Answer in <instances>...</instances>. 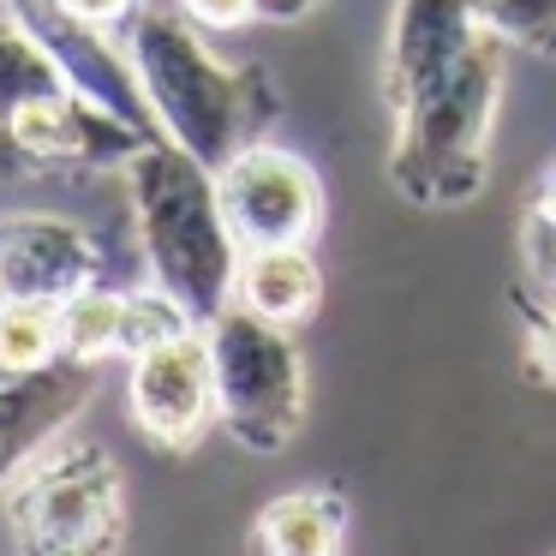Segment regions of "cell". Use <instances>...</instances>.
Listing matches in <instances>:
<instances>
[{
    "mask_svg": "<svg viewBox=\"0 0 556 556\" xmlns=\"http://www.w3.org/2000/svg\"><path fill=\"white\" fill-rule=\"evenodd\" d=\"M174 0H144L121 30V49L138 73L150 126L192 150L204 168H222L245 144L269 138L281 121V85L257 61H222Z\"/></svg>",
    "mask_w": 556,
    "mask_h": 556,
    "instance_id": "obj_1",
    "label": "cell"
},
{
    "mask_svg": "<svg viewBox=\"0 0 556 556\" xmlns=\"http://www.w3.org/2000/svg\"><path fill=\"white\" fill-rule=\"evenodd\" d=\"M126 210H132V240L144 257L150 281L192 305L198 324L228 312L240 293V257L245 245L233 240L228 210L216 192V168L180 150L174 138H150L132 162L121 168Z\"/></svg>",
    "mask_w": 556,
    "mask_h": 556,
    "instance_id": "obj_2",
    "label": "cell"
},
{
    "mask_svg": "<svg viewBox=\"0 0 556 556\" xmlns=\"http://www.w3.org/2000/svg\"><path fill=\"white\" fill-rule=\"evenodd\" d=\"M508 42L484 30L455 66L413 90L389 121H395V144H389V186L407 198L413 210H460L484 192L491 180V138H496V109H503L508 85Z\"/></svg>",
    "mask_w": 556,
    "mask_h": 556,
    "instance_id": "obj_3",
    "label": "cell"
},
{
    "mask_svg": "<svg viewBox=\"0 0 556 556\" xmlns=\"http://www.w3.org/2000/svg\"><path fill=\"white\" fill-rule=\"evenodd\" d=\"M0 515L13 551L25 556H114L132 532L121 460L78 431H61L18 472L0 496Z\"/></svg>",
    "mask_w": 556,
    "mask_h": 556,
    "instance_id": "obj_4",
    "label": "cell"
},
{
    "mask_svg": "<svg viewBox=\"0 0 556 556\" xmlns=\"http://www.w3.org/2000/svg\"><path fill=\"white\" fill-rule=\"evenodd\" d=\"M216 359V419L245 455H281L305 431V353L293 329L233 300L204 324Z\"/></svg>",
    "mask_w": 556,
    "mask_h": 556,
    "instance_id": "obj_5",
    "label": "cell"
},
{
    "mask_svg": "<svg viewBox=\"0 0 556 556\" xmlns=\"http://www.w3.org/2000/svg\"><path fill=\"white\" fill-rule=\"evenodd\" d=\"M216 192L228 210V228L245 252L257 245H312L324 228V174L300 156V150L257 138L240 156H228L216 168Z\"/></svg>",
    "mask_w": 556,
    "mask_h": 556,
    "instance_id": "obj_6",
    "label": "cell"
},
{
    "mask_svg": "<svg viewBox=\"0 0 556 556\" xmlns=\"http://www.w3.org/2000/svg\"><path fill=\"white\" fill-rule=\"evenodd\" d=\"M132 377H126V413H132L138 437L162 455H192L210 431H216V359H210V336L186 329V336L162 341V348L138 353Z\"/></svg>",
    "mask_w": 556,
    "mask_h": 556,
    "instance_id": "obj_7",
    "label": "cell"
},
{
    "mask_svg": "<svg viewBox=\"0 0 556 556\" xmlns=\"http://www.w3.org/2000/svg\"><path fill=\"white\" fill-rule=\"evenodd\" d=\"M18 156L30 162V174L42 168H90V174H121L138 150L150 144V126L126 121L121 109L85 97L78 85L49 90V97L25 102V109L7 121Z\"/></svg>",
    "mask_w": 556,
    "mask_h": 556,
    "instance_id": "obj_8",
    "label": "cell"
},
{
    "mask_svg": "<svg viewBox=\"0 0 556 556\" xmlns=\"http://www.w3.org/2000/svg\"><path fill=\"white\" fill-rule=\"evenodd\" d=\"M97 401V365L54 359L42 371L0 377V496L13 491V479L54 443L73 431V419Z\"/></svg>",
    "mask_w": 556,
    "mask_h": 556,
    "instance_id": "obj_9",
    "label": "cell"
},
{
    "mask_svg": "<svg viewBox=\"0 0 556 556\" xmlns=\"http://www.w3.org/2000/svg\"><path fill=\"white\" fill-rule=\"evenodd\" d=\"M0 276L30 300H73L90 281H109V264L73 216L18 210V216H0Z\"/></svg>",
    "mask_w": 556,
    "mask_h": 556,
    "instance_id": "obj_10",
    "label": "cell"
},
{
    "mask_svg": "<svg viewBox=\"0 0 556 556\" xmlns=\"http://www.w3.org/2000/svg\"><path fill=\"white\" fill-rule=\"evenodd\" d=\"M484 37L472 0H395L383 42V109L395 114L413 90H425L443 66H455Z\"/></svg>",
    "mask_w": 556,
    "mask_h": 556,
    "instance_id": "obj_11",
    "label": "cell"
},
{
    "mask_svg": "<svg viewBox=\"0 0 556 556\" xmlns=\"http://www.w3.org/2000/svg\"><path fill=\"white\" fill-rule=\"evenodd\" d=\"M348 539H353V503L329 479L269 496L252 515V532H245V544L264 556H341Z\"/></svg>",
    "mask_w": 556,
    "mask_h": 556,
    "instance_id": "obj_12",
    "label": "cell"
},
{
    "mask_svg": "<svg viewBox=\"0 0 556 556\" xmlns=\"http://www.w3.org/2000/svg\"><path fill=\"white\" fill-rule=\"evenodd\" d=\"M233 300L281 329H305L324 305V269H317L312 245H257V252H245Z\"/></svg>",
    "mask_w": 556,
    "mask_h": 556,
    "instance_id": "obj_13",
    "label": "cell"
},
{
    "mask_svg": "<svg viewBox=\"0 0 556 556\" xmlns=\"http://www.w3.org/2000/svg\"><path fill=\"white\" fill-rule=\"evenodd\" d=\"M66 66L54 61V49L25 25V18L0 13V126L13 121L25 102L49 97V90H66Z\"/></svg>",
    "mask_w": 556,
    "mask_h": 556,
    "instance_id": "obj_14",
    "label": "cell"
},
{
    "mask_svg": "<svg viewBox=\"0 0 556 556\" xmlns=\"http://www.w3.org/2000/svg\"><path fill=\"white\" fill-rule=\"evenodd\" d=\"M66 359V336H61V300H30L13 293L0 305V371L25 377L42 365Z\"/></svg>",
    "mask_w": 556,
    "mask_h": 556,
    "instance_id": "obj_15",
    "label": "cell"
},
{
    "mask_svg": "<svg viewBox=\"0 0 556 556\" xmlns=\"http://www.w3.org/2000/svg\"><path fill=\"white\" fill-rule=\"evenodd\" d=\"M121 312H126V288H109V281H90L73 300H61L66 359H78V365L121 359Z\"/></svg>",
    "mask_w": 556,
    "mask_h": 556,
    "instance_id": "obj_16",
    "label": "cell"
},
{
    "mask_svg": "<svg viewBox=\"0 0 556 556\" xmlns=\"http://www.w3.org/2000/svg\"><path fill=\"white\" fill-rule=\"evenodd\" d=\"M186 329H204L192 317V305L174 300L162 281H144V288H126V312H121V359H138V353L162 348V341L186 336Z\"/></svg>",
    "mask_w": 556,
    "mask_h": 556,
    "instance_id": "obj_17",
    "label": "cell"
},
{
    "mask_svg": "<svg viewBox=\"0 0 556 556\" xmlns=\"http://www.w3.org/2000/svg\"><path fill=\"white\" fill-rule=\"evenodd\" d=\"M520 281L527 288H556V162H544V174L532 180L527 204H520Z\"/></svg>",
    "mask_w": 556,
    "mask_h": 556,
    "instance_id": "obj_18",
    "label": "cell"
},
{
    "mask_svg": "<svg viewBox=\"0 0 556 556\" xmlns=\"http://www.w3.org/2000/svg\"><path fill=\"white\" fill-rule=\"evenodd\" d=\"M479 25L515 54H539L556 61V0H472Z\"/></svg>",
    "mask_w": 556,
    "mask_h": 556,
    "instance_id": "obj_19",
    "label": "cell"
},
{
    "mask_svg": "<svg viewBox=\"0 0 556 556\" xmlns=\"http://www.w3.org/2000/svg\"><path fill=\"white\" fill-rule=\"evenodd\" d=\"M508 305L520 317V371L527 383L556 389V293L544 288H508Z\"/></svg>",
    "mask_w": 556,
    "mask_h": 556,
    "instance_id": "obj_20",
    "label": "cell"
},
{
    "mask_svg": "<svg viewBox=\"0 0 556 556\" xmlns=\"http://www.w3.org/2000/svg\"><path fill=\"white\" fill-rule=\"evenodd\" d=\"M174 7L210 37H233L245 25H264V0H174Z\"/></svg>",
    "mask_w": 556,
    "mask_h": 556,
    "instance_id": "obj_21",
    "label": "cell"
},
{
    "mask_svg": "<svg viewBox=\"0 0 556 556\" xmlns=\"http://www.w3.org/2000/svg\"><path fill=\"white\" fill-rule=\"evenodd\" d=\"M138 7H144V0H61V13L85 18V25H97V30H114V37L138 18Z\"/></svg>",
    "mask_w": 556,
    "mask_h": 556,
    "instance_id": "obj_22",
    "label": "cell"
},
{
    "mask_svg": "<svg viewBox=\"0 0 556 556\" xmlns=\"http://www.w3.org/2000/svg\"><path fill=\"white\" fill-rule=\"evenodd\" d=\"M317 7H324V0H264V25H300Z\"/></svg>",
    "mask_w": 556,
    "mask_h": 556,
    "instance_id": "obj_23",
    "label": "cell"
},
{
    "mask_svg": "<svg viewBox=\"0 0 556 556\" xmlns=\"http://www.w3.org/2000/svg\"><path fill=\"white\" fill-rule=\"evenodd\" d=\"M0 13H13V18H25V25L37 30V25H49V18L61 13V0H0Z\"/></svg>",
    "mask_w": 556,
    "mask_h": 556,
    "instance_id": "obj_24",
    "label": "cell"
},
{
    "mask_svg": "<svg viewBox=\"0 0 556 556\" xmlns=\"http://www.w3.org/2000/svg\"><path fill=\"white\" fill-rule=\"evenodd\" d=\"M13 180H30V162L18 156L13 132H7V126H0V186H13Z\"/></svg>",
    "mask_w": 556,
    "mask_h": 556,
    "instance_id": "obj_25",
    "label": "cell"
},
{
    "mask_svg": "<svg viewBox=\"0 0 556 556\" xmlns=\"http://www.w3.org/2000/svg\"><path fill=\"white\" fill-rule=\"evenodd\" d=\"M0 377H7V371H0Z\"/></svg>",
    "mask_w": 556,
    "mask_h": 556,
    "instance_id": "obj_26",
    "label": "cell"
}]
</instances>
